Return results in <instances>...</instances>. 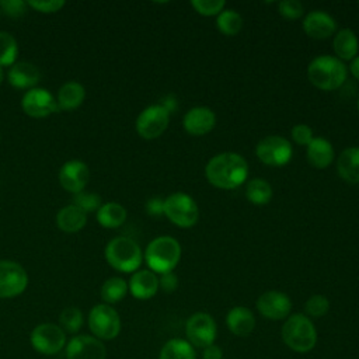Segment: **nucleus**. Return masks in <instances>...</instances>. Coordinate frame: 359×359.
<instances>
[{"instance_id":"nucleus-45","label":"nucleus","mask_w":359,"mask_h":359,"mask_svg":"<svg viewBox=\"0 0 359 359\" xmlns=\"http://www.w3.org/2000/svg\"><path fill=\"white\" fill-rule=\"evenodd\" d=\"M349 72H351V74H352L355 79L359 80V55H356V56L351 60V63H349Z\"/></svg>"},{"instance_id":"nucleus-36","label":"nucleus","mask_w":359,"mask_h":359,"mask_svg":"<svg viewBox=\"0 0 359 359\" xmlns=\"http://www.w3.org/2000/svg\"><path fill=\"white\" fill-rule=\"evenodd\" d=\"M73 201H74L73 205L79 206L86 213L97 212L100 209V206L102 205L100 195L93 194V192H84V191H81L79 194H74Z\"/></svg>"},{"instance_id":"nucleus-29","label":"nucleus","mask_w":359,"mask_h":359,"mask_svg":"<svg viewBox=\"0 0 359 359\" xmlns=\"http://www.w3.org/2000/svg\"><path fill=\"white\" fill-rule=\"evenodd\" d=\"M158 359H196V353L187 339L171 338L163 345Z\"/></svg>"},{"instance_id":"nucleus-46","label":"nucleus","mask_w":359,"mask_h":359,"mask_svg":"<svg viewBox=\"0 0 359 359\" xmlns=\"http://www.w3.org/2000/svg\"><path fill=\"white\" fill-rule=\"evenodd\" d=\"M4 80V72H3V67H0V84L3 83Z\"/></svg>"},{"instance_id":"nucleus-32","label":"nucleus","mask_w":359,"mask_h":359,"mask_svg":"<svg viewBox=\"0 0 359 359\" xmlns=\"http://www.w3.org/2000/svg\"><path fill=\"white\" fill-rule=\"evenodd\" d=\"M17 56L18 43L15 38L7 31H0V67L13 66Z\"/></svg>"},{"instance_id":"nucleus-39","label":"nucleus","mask_w":359,"mask_h":359,"mask_svg":"<svg viewBox=\"0 0 359 359\" xmlns=\"http://www.w3.org/2000/svg\"><path fill=\"white\" fill-rule=\"evenodd\" d=\"M27 6H29L31 8L39 11V13L50 14V13L59 11V10L65 6V1H63V0H49V1H43V0H29V1L27 3Z\"/></svg>"},{"instance_id":"nucleus-18","label":"nucleus","mask_w":359,"mask_h":359,"mask_svg":"<svg viewBox=\"0 0 359 359\" xmlns=\"http://www.w3.org/2000/svg\"><path fill=\"white\" fill-rule=\"evenodd\" d=\"M216 125V114L209 107H194L182 118V126L192 136L208 135Z\"/></svg>"},{"instance_id":"nucleus-14","label":"nucleus","mask_w":359,"mask_h":359,"mask_svg":"<svg viewBox=\"0 0 359 359\" xmlns=\"http://www.w3.org/2000/svg\"><path fill=\"white\" fill-rule=\"evenodd\" d=\"M66 359H105L107 348L94 335L80 334L66 344Z\"/></svg>"},{"instance_id":"nucleus-24","label":"nucleus","mask_w":359,"mask_h":359,"mask_svg":"<svg viewBox=\"0 0 359 359\" xmlns=\"http://www.w3.org/2000/svg\"><path fill=\"white\" fill-rule=\"evenodd\" d=\"M332 49L339 60H352L359 50V41L353 29H338L332 38Z\"/></svg>"},{"instance_id":"nucleus-42","label":"nucleus","mask_w":359,"mask_h":359,"mask_svg":"<svg viewBox=\"0 0 359 359\" xmlns=\"http://www.w3.org/2000/svg\"><path fill=\"white\" fill-rule=\"evenodd\" d=\"M144 208L150 216H161V215H164V199L158 198V196L150 198L146 202Z\"/></svg>"},{"instance_id":"nucleus-21","label":"nucleus","mask_w":359,"mask_h":359,"mask_svg":"<svg viewBox=\"0 0 359 359\" xmlns=\"http://www.w3.org/2000/svg\"><path fill=\"white\" fill-rule=\"evenodd\" d=\"M226 325L231 334L237 337H247L255 328V317L245 306H236L229 310L226 316Z\"/></svg>"},{"instance_id":"nucleus-34","label":"nucleus","mask_w":359,"mask_h":359,"mask_svg":"<svg viewBox=\"0 0 359 359\" xmlns=\"http://www.w3.org/2000/svg\"><path fill=\"white\" fill-rule=\"evenodd\" d=\"M304 311L307 317H324L330 311V300L324 294H313L307 299L304 304Z\"/></svg>"},{"instance_id":"nucleus-44","label":"nucleus","mask_w":359,"mask_h":359,"mask_svg":"<svg viewBox=\"0 0 359 359\" xmlns=\"http://www.w3.org/2000/svg\"><path fill=\"white\" fill-rule=\"evenodd\" d=\"M161 105L171 114L174 109H177V101H175V98L172 97V95H167V97H164V100H163V102H161Z\"/></svg>"},{"instance_id":"nucleus-43","label":"nucleus","mask_w":359,"mask_h":359,"mask_svg":"<svg viewBox=\"0 0 359 359\" xmlns=\"http://www.w3.org/2000/svg\"><path fill=\"white\" fill-rule=\"evenodd\" d=\"M202 358L203 359H223V351L220 346L212 344V345L203 348Z\"/></svg>"},{"instance_id":"nucleus-25","label":"nucleus","mask_w":359,"mask_h":359,"mask_svg":"<svg viewBox=\"0 0 359 359\" xmlns=\"http://www.w3.org/2000/svg\"><path fill=\"white\" fill-rule=\"evenodd\" d=\"M87 223V213L76 205L62 208L56 215V226L65 233H77Z\"/></svg>"},{"instance_id":"nucleus-16","label":"nucleus","mask_w":359,"mask_h":359,"mask_svg":"<svg viewBox=\"0 0 359 359\" xmlns=\"http://www.w3.org/2000/svg\"><path fill=\"white\" fill-rule=\"evenodd\" d=\"M90 180V168L80 160L66 161L59 170V182L65 191L79 194L84 191Z\"/></svg>"},{"instance_id":"nucleus-41","label":"nucleus","mask_w":359,"mask_h":359,"mask_svg":"<svg viewBox=\"0 0 359 359\" xmlns=\"http://www.w3.org/2000/svg\"><path fill=\"white\" fill-rule=\"evenodd\" d=\"M178 287V278L177 275L171 272L161 273L158 278V289H161L165 293H172Z\"/></svg>"},{"instance_id":"nucleus-40","label":"nucleus","mask_w":359,"mask_h":359,"mask_svg":"<svg viewBox=\"0 0 359 359\" xmlns=\"http://www.w3.org/2000/svg\"><path fill=\"white\" fill-rule=\"evenodd\" d=\"M27 3L21 0H3L0 1V10L8 17H21L25 13Z\"/></svg>"},{"instance_id":"nucleus-12","label":"nucleus","mask_w":359,"mask_h":359,"mask_svg":"<svg viewBox=\"0 0 359 359\" xmlns=\"http://www.w3.org/2000/svg\"><path fill=\"white\" fill-rule=\"evenodd\" d=\"M28 286V275L22 265L10 259L0 261V299H13Z\"/></svg>"},{"instance_id":"nucleus-1","label":"nucleus","mask_w":359,"mask_h":359,"mask_svg":"<svg viewBox=\"0 0 359 359\" xmlns=\"http://www.w3.org/2000/svg\"><path fill=\"white\" fill-rule=\"evenodd\" d=\"M208 182L219 189H236L248 178V164L236 151L215 154L205 165Z\"/></svg>"},{"instance_id":"nucleus-7","label":"nucleus","mask_w":359,"mask_h":359,"mask_svg":"<svg viewBox=\"0 0 359 359\" xmlns=\"http://www.w3.org/2000/svg\"><path fill=\"white\" fill-rule=\"evenodd\" d=\"M88 327L95 338L109 341L121 332V317L112 306L100 303L90 310Z\"/></svg>"},{"instance_id":"nucleus-6","label":"nucleus","mask_w":359,"mask_h":359,"mask_svg":"<svg viewBox=\"0 0 359 359\" xmlns=\"http://www.w3.org/2000/svg\"><path fill=\"white\" fill-rule=\"evenodd\" d=\"M164 216L181 229L194 227L199 219L195 199L185 192H174L164 199Z\"/></svg>"},{"instance_id":"nucleus-33","label":"nucleus","mask_w":359,"mask_h":359,"mask_svg":"<svg viewBox=\"0 0 359 359\" xmlns=\"http://www.w3.org/2000/svg\"><path fill=\"white\" fill-rule=\"evenodd\" d=\"M59 321H60V328L65 332L76 334L83 325V313L80 309L74 306L66 307L62 310Z\"/></svg>"},{"instance_id":"nucleus-9","label":"nucleus","mask_w":359,"mask_h":359,"mask_svg":"<svg viewBox=\"0 0 359 359\" xmlns=\"http://www.w3.org/2000/svg\"><path fill=\"white\" fill-rule=\"evenodd\" d=\"M170 123V112L161 105L154 104L144 108L136 119V132L146 140L160 137Z\"/></svg>"},{"instance_id":"nucleus-30","label":"nucleus","mask_w":359,"mask_h":359,"mask_svg":"<svg viewBox=\"0 0 359 359\" xmlns=\"http://www.w3.org/2000/svg\"><path fill=\"white\" fill-rule=\"evenodd\" d=\"M128 292H129L128 282L119 276H112L102 283L100 294H101V299L105 302V304L111 306L114 303L121 302Z\"/></svg>"},{"instance_id":"nucleus-22","label":"nucleus","mask_w":359,"mask_h":359,"mask_svg":"<svg viewBox=\"0 0 359 359\" xmlns=\"http://www.w3.org/2000/svg\"><path fill=\"white\" fill-rule=\"evenodd\" d=\"M335 153L330 140L325 137H314L306 147V158L314 168L324 170L334 161Z\"/></svg>"},{"instance_id":"nucleus-23","label":"nucleus","mask_w":359,"mask_h":359,"mask_svg":"<svg viewBox=\"0 0 359 359\" xmlns=\"http://www.w3.org/2000/svg\"><path fill=\"white\" fill-rule=\"evenodd\" d=\"M338 175L348 184H359V147L352 146L341 151L337 160Z\"/></svg>"},{"instance_id":"nucleus-26","label":"nucleus","mask_w":359,"mask_h":359,"mask_svg":"<svg viewBox=\"0 0 359 359\" xmlns=\"http://www.w3.org/2000/svg\"><path fill=\"white\" fill-rule=\"evenodd\" d=\"M86 98L84 87L77 81L65 83L57 91V107L60 111H72L79 108Z\"/></svg>"},{"instance_id":"nucleus-17","label":"nucleus","mask_w":359,"mask_h":359,"mask_svg":"<svg viewBox=\"0 0 359 359\" xmlns=\"http://www.w3.org/2000/svg\"><path fill=\"white\" fill-rule=\"evenodd\" d=\"M303 31L313 39H327L335 35V18L323 10H313L303 20Z\"/></svg>"},{"instance_id":"nucleus-2","label":"nucleus","mask_w":359,"mask_h":359,"mask_svg":"<svg viewBox=\"0 0 359 359\" xmlns=\"http://www.w3.org/2000/svg\"><path fill=\"white\" fill-rule=\"evenodd\" d=\"M348 76V67L342 60L331 55L316 56L307 66L309 81L324 91L339 88Z\"/></svg>"},{"instance_id":"nucleus-15","label":"nucleus","mask_w":359,"mask_h":359,"mask_svg":"<svg viewBox=\"0 0 359 359\" xmlns=\"http://www.w3.org/2000/svg\"><path fill=\"white\" fill-rule=\"evenodd\" d=\"M257 310L268 320H285L290 316L292 300L283 292L268 290L257 299Z\"/></svg>"},{"instance_id":"nucleus-28","label":"nucleus","mask_w":359,"mask_h":359,"mask_svg":"<svg viewBox=\"0 0 359 359\" xmlns=\"http://www.w3.org/2000/svg\"><path fill=\"white\" fill-rule=\"evenodd\" d=\"M273 195L271 184L259 177L251 178L245 185V198L250 203L257 206H264L271 202Z\"/></svg>"},{"instance_id":"nucleus-19","label":"nucleus","mask_w":359,"mask_h":359,"mask_svg":"<svg viewBox=\"0 0 359 359\" xmlns=\"http://www.w3.org/2000/svg\"><path fill=\"white\" fill-rule=\"evenodd\" d=\"M128 287L135 299H151L158 290V276L150 269H137L130 276Z\"/></svg>"},{"instance_id":"nucleus-4","label":"nucleus","mask_w":359,"mask_h":359,"mask_svg":"<svg viewBox=\"0 0 359 359\" xmlns=\"http://www.w3.org/2000/svg\"><path fill=\"white\" fill-rule=\"evenodd\" d=\"M181 244L171 236H158L153 238L144 251V261L154 273L171 272L181 259Z\"/></svg>"},{"instance_id":"nucleus-47","label":"nucleus","mask_w":359,"mask_h":359,"mask_svg":"<svg viewBox=\"0 0 359 359\" xmlns=\"http://www.w3.org/2000/svg\"><path fill=\"white\" fill-rule=\"evenodd\" d=\"M358 111H359V97H358Z\"/></svg>"},{"instance_id":"nucleus-5","label":"nucleus","mask_w":359,"mask_h":359,"mask_svg":"<svg viewBox=\"0 0 359 359\" xmlns=\"http://www.w3.org/2000/svg\"><path fill=\"white\" fill-rule=\"evenodd\" d=\"M105 259L114 269L125 273L136 272L143 261L139 244L129 237H115L105 247Z\"/></svg>"},{"instance_id":"nucleus-38","label":"nucleus","mask_w":359,"mask_h":359,"mask_svg":"<svg viewBox=\"0 0 359 359\" xmlns=\"http://www.w3.org/2000/svg\"><path fill=\"white\" fill-rule=\"evenodd\" d=\"M290 136L294 143H297L299 146H306V147L314 139L313 129L306 123H296L290 130Z\"/></svg>"},{"instance_id":"nucleus-3","label":"nucleus","mask_w":359,"mask_h":359,"mask_svg":"<svg viewBox=\"0 0 359 359\" xmlns=\"http://www.w3.org/2000/svg\"><path fill=\"white\" fill-rule=\"evenodd\" d=\"M280 335L285 345L297 353H306L317 344L316 325L303 313L289 316L282 325Z\"/></svg>"},{"instance_id":"nucleus-37","label":"nucleus","mask_w":359,"mask_h":359,"mask_svg":"<svg viewBox=\"0 0 359 359\" xmlns=\"http://www.w3.org/2000/svg\"><path fill=\"white\" fill-rule=\"evenodd\" d=\"M278 11L286 20H297L304 14V7L299 0H282L278 4Z\"/></svg>"},{"instance_id":"nucleus-10","label":"nucleus","mask_w":359,"mask_h":359,"mask_svg":"<svg viewBox=\"0 0 359 359\" xmlns=\"http://www.w3.org/2000/svg\"><path fill=\"white\" fill-rule=\"evenodd\" d=\"M32 348L42 355H55L66 346V332L53 323L36 325L29 335Z\"/></svg>"},{"instance_id":"nucleus-35","label":"nucleus","mask_w":359,"mask_h":359,"mask_svg":"<svg viewBox=\"0 0 359 359\" xmlns=\"http://www.w3.org/2000/svg\"><path fill=\"white\" fill-rule=\"evenodd\" d=\"M191 6L201 15L213 17L220 14L226 8V1L224 0H192Z\"/></svg>"},{"instance_id":"nucleus-8","label":"nucleus","mask_w":359,"mask_h":359,"mask_svg":"<svg viewBox=\"0 0 359 359\" xmlns=\"http://www.w3.org/2000/svg\"><path fill=\"white\" fill-rule=\"evenodd\" d=\"M255 154L265 165L282 167L292 160L293 147L286 137L280 135H269L257 143Z\"/></svg>"},{"instance_id":"nucleus-27","label":"nucleus","mask_w":359,"mask_h":359,"mask_svg":"<svg viewBox=\"0 0 359 359\" xmlns=\"http://www.w3.org/2000/svg\"><path fill=\"white\" fill-rule=\"evenodd\" d=\"M126 209L118 202H107L95 212L97 222L105 229H116L126 220Z\"/></svg>"},{"instance_id":"nucleus-11","label":"nucleus","mask_w":359,"mask_h":359,"mask_svg":"<svg viewBox=\"0 0 359 359\" xmlns=\"http://www.w3.org/2000/svg\"><path fill=\"white\" fill-rule=\"evenodd\" d=\"M185 334H187V341L194 348H206L212 345L216 339V334H217L216 321L210 314L205 311L194 313L187 320Z\"/></svg>"},{"instance_id":"nucleus-20","label":"nucleus","mask_w":359,"mask_h":359,"mask_svg":"<svg viewBox=\"0 0 359 359\" xmlns=\"http://www.w3.org/2000/svg\"><path fill=\"white\" fill-rule=\"evenodd\" d=\"M41 79V73L38 67L29 62H17L14 63L8 73L7 81L15 88H34Z\"/></svg>"},{"instance_id":"nucleus-13","label":"nucleus","mask_w":359,"mask_h":359,"mask_svg":"<svg viewBox=\"0 0 359 359\" xmlns=\"http://www.w3.org/2000/svg\"><path fill=\"white\" fill-rule=\"evenodd\" d=\"M21 108L31 118H46L60 111L56 98L46 88L39 87L27 90L21 100Z\"/></svg>"},{"instance_id":"nucleus-31","label":"nucleus","mask_w":359,"mask_h":359,"mask_svg":"<svg viewBox=\"0 0 359 359\" xmlns=\"http://www.w3.org/2000/svg\"><path fill=\"white\" fill-rule=\"evenodd\" d=\"M216 27L223 35L234 36L243 28V17L234 8H224L216 15Z\"/></svg>"}]
</instances>
